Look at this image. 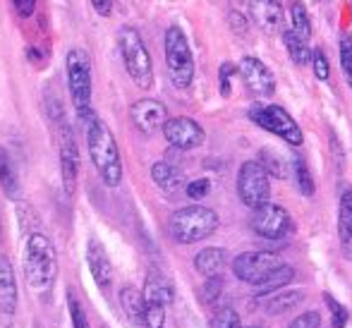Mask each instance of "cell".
<instances>
[{"mask_svg": "<svg viewBox=\"0 0 352 328\" xmlns=\"http://www.w3.org/2000/svg\"><path fill=\"white\" fill-rule=\"evenodd\" d=\"M22 266L29 290L46 300L58 281V252L51 237L43 235L41 230L29 232L27 242H24Z\"/></svg>", "mask_w": 352, "mask_h": 328, "instance_id": "obj_1", "label": "cell"}, {"mask_svg": "<svg viewBox=\"0 0 352 328\" xmlns=\"http://www.w3.org/2000/svg\"><path fill=\"white\" fill-rule=\"evenodd\" d=\"M84 127H87L89 158H91L98 177L103 180V185L118 187L122 182V158H120L116 134L111 132V127L96 113L84 122Z\"/></svg>", "mask_w": 352, "mask_h": 328, "instance_id": "obj_2", "label": "cell"}, {"mask_svg": "<svg viewBox=\"0 0 352 328\" xmlns=\"http://www.w3.org/2000/svg\"><path fill=\"white\" fill-rule=\"evenodd\" d=\"M65 77L67 91L72 98V108L82 122L94 116L91 96H94V72H91V56L82 46H74L65 56Z\"/></svg>", "mask_w": 352, "mask_h": 328, "instance_id": "obj_3", "label": "cell"}, {"mask_svg": "<svg viewBox=\"0 0 352 328\" xmlns=\"http://www.w3.org/2000/svg\"><path fill=\"white\" fill-rule=\"evenodd\" d=\"M173 240L180 245H195L206 237H211L218 230V213L209 206L192 204V206L177 208L168 223Z\"/></svg>", "mask_w": 352, "mask_h": 328, "instance_id": "obj_4", "label": "cell"}, {"mask_svg": "<svg viewBox=\"0 0 352 328\" xmlns=\"http://www.w3.org/2000/svg\"><path fill=\"white\" fill-rule=\"evenodd\" d=\"M118 51H120V61L132 82L140 89H151L153 87L151 53H148L142 34L135 27H127V24L120 27V32H118Z\"/></svg>", "mask_w": 352, "mask_h": 328, "instance_id": "obj_5", "label": "cell"}, {"mask_svg": "<svg viewBox=\"0 0 352 328\" xmlns=\"http://www.w3.org/2000/svg\"><path fill=\"white\" fill-rule=\"evenodd\" d=\"M163 51H166V67L173 87L190 89L195 82V56H192L190 41L180 27H168L163 36Z\"/></svg>", "mask_w": 352, "mask_h": 328, "instance_id": "obj_6", "label": "cell"}, {"mask_svg": "<svg viewBox=\"0 0 352 328\" xmlns=\"http://www.w3.org/2000/svg\"><path fill=\"white\" fill-rule=\"evenodd\" d=\"M247 116H250V120L254 122V125L264 127L266 132L280 137L283 142H287L290 146H300V144L305 142V134H302L297 120H292V116L283 106H276V103H271V106H266V103H254Z\"/></svg>", "mask_w": 352, "mask_h": 328, "instance_id": "obj_7", "label": "cell"}, {"mask_svg": "<svg viewBox=\"0 0 352 328\" xmlns=\"http://www.w3.org/2000/svg\"><path fill=\"white\" fill-rule=\"evenodd\" d=\"M237 195L245 206L256 211L271 201V175L259 161H245L237 171Z\"/></svg>", "mask_w": 352, "mask_h": 328, "instance_id": "obj_8", "label": "cell"}, {"mask_svg": "<svg viewBox=\"0 0 352 328\" xmlns=\"http://www.w3.org/2000/svg\"><path fill=\"white\" fill-rule=\"evenodd\" d=\"M280 266H285L283 259L274 252H245L237 254L232 261V273L240 278L242 283L259 287L261 283H266Z\"/></svg>", "mask_w": 352, "mask_h": 328, "instance_id": "obj_9", "label": "cell"}, {"mask_svg": "<svg viewBox=\"0 0 352 328\" xmlns=\"http://www.w3.org/2000/svg\"><path fill=\"white\" fill-rule=\"evenodd\" d=\"M252 230L264 240H283V237L292 235L295 223H292L290 213L278 204H264L254 211L252 216Z\"/></svg>", "mask_w": 352, "mask_h": 328, "instance_id": "obj_10", "label": "cell"}, {"mask_svg": "<svg viewBox=\"0 0 352 328\" xmlns=\"http://www.w3.org/2000/svg\"><path fill=\"white\" fill-rule=\"evenodd\" d=\"M58 125V144H60V175H63V187L65 195L72 197L77 190V177H79V146L70 122L60 120Z\"/></svg>", "mask_w": 352, "mask_h": 328, "instance_id": "obj_11", "label": "cell"}, {"mask_svg": "<svg viewBox=\"0 0 352 328\" xmlns=\"http://www.w3.org/2000/svg\"><path fill=\"white\" fill-rule=\"evenodd\" d=\"M163 137L170 146L180 149V151H190V149H197L204 144L206 134H204V127L199 125L197 120L187 116H177V118H170L163 127Z\"/></svg>", "mask_w": 352, "mask_h": 328, "instance_id": "obj_12", "label": "cell"}, {"mask_svg": "<svg viewBox=\"0 0 352 328\" xmlns=\"http://www.w3.org/2000/svg\"><path fill=\"white\" fill-rule=\"evenodd\" d=\"M130 120L142 134L151 137L158 130L163 132V127H166V122L170 118H168V108L158 98H140V101H135L130 106Z\"/></svg>", "mask_w": 352, "mask_h": 328, "instance_id": "obj_13", "label": "cell"}, {"mask_svg": "<svg viewBox=\"0 0 352 328\" xmlns=\"http://www.w3.org/2000/svg\"><path fill=\"white\" fill-rule=\"evenodd\" d=\"M237 69H240V77H242V82H245V87L250 89L254 96L266 98V96H271V94L276 91L274 72H271V69L266 67L259 58L245 56L240 61V65H237Z\"/></svg>", "mask_w": 352, "mask_h": 328, "instance_id": "obj_14", "label": "cell"}, {"mask_svg": "<svg viewBox=\"0 0 352 328\" xmlns=\"http://www.w3.org/2000/svg\"><path fill=\"white\" fill-rule=\"evenodd\" d=\"M87 263L89 271H91V278L101 290H108L113 283V263L111 256H108L106 247L98 237H89L87 242Z\"/></svg>", "mask_w": 352, "mask_h": 328, "instance_id": "obj_15", "label": "cell"}, {"mask_svg": "<svg viewBox=\"0 0 352 328\" xmlns=\"http://www.w3.org/2000/svg\"><path fill=\"white\" fill-rule=\"evenodd\" d=\"M250 17L261 32H278L283 22V3L280 0H250Z\"/></svg>", "mask_w": 352, "mask_h": 328, "instance_id": "obj_16", "label": "cell"}, {"mask_svg": "<svg viewBox=\"0 0 352 328\" xmlns=\"http://www.w3.org/2000/svg\"><path fill=\"white\" fill-rule=\"evenodd\" d=\"M19 292L17 278H14V266L5 254H0V314L12 316L17 311Z\"/></svg>", "mask_w": 352, "mask_h": 328, "instance_id": "obj_17", "label": "cell"}, {"mask_svg": "<svg viewBox=\"0 0 352 328\" xmlns=\"http://www.w3.org/2000/svg\"><path fill=\"white\" fill-rule=\"evenodd\" d=\"M142 292H144V302H148V305L166 307V309L173 305V300H175V287H173V283L158 271L148 273L146 281H144V290Z\"/></svg>", "mask_w": 352, "mask_h": 328, "instance_id": "obj_18", "label": "cell"}, {"mask_svg": "<svg viewBox=\"0 0 352 328\" xmlns=\"http://www.w3.org/2000/svg\"><path fill=\"white\" fill-rule=\"evenodd\" d=\"M151 180H153V185H156L161 192H166V195H177L182 187H187L185 177H182V171L168 161L153 163L151 166Z\"/></svg>", "mask_w": 352, "mask_h": 328, "instance_id": "obj_19", "label": "cell"}, {"mask_svg": "<svg viewBox=\"0 0 352 328\" xmlns=\"http://www.w3.org/2000/svg\"><path fill=\"white\" fill-rule=\"evenodd\" d=\"M338 232L343 256L352 259V187H345L340 195V211H338Z\"/></svg>", "mask_w": 352, "mask_h": 328, "instance_id": "obj_20", "label": "cell"}, {"mask_svg": "<svg viewBox=\"0 0 352 328\" xmlns=\"http://www.w3.org/2000/svg\"><path fill=\"white\" fill-rule=\"evenodd\" d=\"M0 187H3L5 197L17 201L22 197V182H19V173L14 166L12 156L0 146Z\"/></svg>", "mask_w": 352, "mask_h": 328, "instance_id": "obj_21", "label": "cell"}, {"mask_svg": "<svg viewBox=\"0 0 352 328\" xmlns=\"http://www.w3.org/2000/svg\"><path fill=\"white\" fill-rule=\"evenodd\" d=\"M228 263V252L223 247H206L195 256V268L197 273H201L204 278L221 276V271Z\"/></svg>", "mask_w": 352, "mask_h": 328, "instance_id": "obj_22", "label": "cell"}, {"mask_svg": "<svg viewBox=\"0 0 352 328\" xmlns=\"http://www.w3.org/2000/svg\"><path fill=\"white\" fill-rule=\"evenodd\" d=\"M120 307H122V311H125V316H127L130 324L144 326V307H146V302H144V292H140L132 285H125L120 290Z\"/></svg>", "mask_w": 352, "mask_h": 328, "instance_id": "obj_23", "label": "cell"}, {"mask_svg": "<svg viewBox=\"0 0 352 328\" xmlns=\"http://www.w3.org/2000/svg\"><path fill=\"white\" fill-rule=\"evenodd\" d=\"M283 43H285L287 56H290V61L295 63V65L305 67V65H309V63H311L309 43H307L297 32H292V29H285V32H283Z\"/></svg>", "mask_w": 352, "mask_h": 328, "instance_id": "obj_24", "label": "cell"}, {"mask_svg": "<svg viewBox=\"0 0 352 328\" xmlns=\"http://www.w3.org/2000/svg\"><path fill=\"white\" fill-rule=\"evenodd\" d=\"M305 300V290H283V292H274L266 300V311L269 314H285V311H292L300 302Z\"/></svg>", "mask_w": 352, "mask_h": 328, "instance_id": "obj_25", "label": "cell"}, {"mask_svg": "<svg viewBox=\"0 0 352 328\" xmlns=\"http://www.w3.org/2000/svg\"><path fill=\"white\" fill-rule=\"evenodd\" d=\"M287 8H290V22H292V32L300 34L305 41L311 39V19L309 12H307L305 3L302 0H287Z\"/></svg>", "mask_w": 352, "mask_h": 328, "instance_id": "obj_26", "label": "cell"}, {"mask_svg": "<svg viewBox=\"0 0 352 328\" xmlns=\"http://www.w3.org/2000/svg\"><path fill=\"white\" fill-rule=\"evenodd\" d=\"M259 163L266 168V173L274 177H287V168L292 171V161L285 163V158H283L278 151H271V149H261Z\"/></svg>", "mask_w": 352, "mask_h": 328, "instance_id": "obj_27", "label": "cell"}, {"mask_svg": "<svg viewBox=\"0 0 352 328\" xmlns=\"http://www.w3.org/2000/svg\"><path fill=\"white\" fill-rule=\"evenodd\" d=\"M292 177H295V185H297V190H300L302 195H305V197L314 195V177H311L305 158H300V156L292 158Z\"/></svg>", "mask_w": 352, "mask_h": 328, "instance_id": "obj_28", "label": "cell"}, {"mask_svg": "<svg viewBox=\"0 0 352 328\" xmlns=\"http://www.w3.org/2000/svg\"><path fill=\"white\" fill-rule=\"evenodd\" d=\"M295 278V268L292 266H280L278 271L274 273V276L269 278L266 283H261L259 285V292L256 295L264 297V295H274V292H280V287H285L287 283Z\"/></svg>", "mask_w": 352, "mask_h": 328, "instance_id": "obj_29", "label": "cell"}, {"mask_svg": "<svg viewBox=\"0 0 352 328\" xmlns=\"http://www.w3.org/2000/svg\"><path fill=\"white\" fill-rule=\"evenodd\" d=\"M211 328H242L240 314H237L232 307H221V309L211 316Z\"/></svg>", "mask_w": 352, "mask_h": 328, "instance_id": "obj_30", "label": "cell"}, {"mask_svg": "<svg viewBox=\"0 0 352 328\" xmlns=\"http://www.w3.org/2000/svg\"><path fill=\"white\" fill-rule=\"evenodd\" d=\"M338 51H340V67H343V74L352 89V36L350 34H343V36H340Z\"/></svg>", "mask_w": 352, "mask_h": 328, "instance_id": "obj_31", "label": "cell"}, {"mask_svg": "<svg viewBox=\"0 0 352 328\" xmlns=\"http://www.w3.org/2000/svg\"><path fill=\"white\" fill-rule=\"evenodd\" d=\"M324 300H326V305H329V309H331V319H333V328H345L350 324V311L345 309L343 305H340L338 300H336L333 295H329L326 292L324 295Z\"/></svg>", "mask_w": 352, "mask_h": 328, "instance_id": "obj_32", "label": "cell"}, {"mask_svg": "<svg viewBox=\"0 0 352 328\" xmlns=\"http://www.w3.org/2000/svg\"><path fill=\"white\" fill-rule=\"evenodd\" d=\"M221 295H223V278L221 276L206 278V283L199 290V300L204 302V305H213Z\"/></svg>", "mask_w": 352, "mask_h": 328, "instance_id": "obj_33", "label": "cell"}, {"mask_svg": "<svg viewBox=\"0 0 352 328\" xmlns=\"http://www.w3.org/2000/svg\"><path fill=\"white\" fill-rule=\"evenodd\" d=\"M311 69H314V77L319 79V82H329L331 79V63L321 48L311 51Z\"/></svg>", "mask_w": 352, "mask_h": 328, "instance_id": "obj_34", "label": "cell"}, {"mask_svg": "<svg viewBox=\"0 0 352 328\" xmlns=\"http://www.w3.org/2000/svg\"><path fill=\"white\" fill-rule=\"evenodd\" d=\"M166 326V307L148 305L144 307V328H163Z\"/></svg>", "mask_w": 352, "mask_h": 328, "instance_id": "obj_35", "label": "cell"}, {"mask_svg": "<svg viewBox=\"0 0 352 328\" xmlns=\"http://www.w3.org/2000/svg\"><path fill=\"white\" fill-rule=\"evenodd\" d=\"M67 309H70V319H72V328H91L89 326V319L87 314H84L82 305H79V300L72 295H67Z\"/></svg>", "mask_w": 352, "mask_h": 328, "instance_id": "obj_36", "label": "cell"}, {"mask_svg": "<svg viewBox=\"0 0 352 328\" xmlns=\"http://www.w3.org/2000/svg\"><path fill=\"white\" fill-rule=\"evenodd\" d=\"M185 192H187V197H190L192 201H201V199L209 197V192H211V182L206 180V177H197V180L187 182Z\"/></svg>", "mask_w": 352, "mask_h": 328, "instance_id": "obj_37", "label": "cell"}, {"mask_svg": "<svg viewBox=\"0 0 352 328\" xmlns=\"http://www.w3.org/2000/svg\"><path fill=\"white\" fill-rule=\"evenodd\" d=\"M235 72H240L232 63H223L221 69H218V82H221V96H230V89H232V84H230V79H232V74Z\"/></svg>", "mask_w": 352, "mask_h": 328, "instance_id": "obj_38", "label": "cell"}, {"mask_svg": "<svg viewBox=\"0 0 352 328\" xmlns=\"http://www.w3.org/2000/svg\"><path fill=\"white\" fill-rule=\"evenodd\" d=\"M290 328H321V314L319 311H305L292 321Z\"/></svg>", "mask_w": 352, "mask_h": 328, "instance_id": "obj_39", "label": "cell"}, {"mask_svg": "<svg viewBox=\"0 0 352 328\" xmlns=\"http://www.w3.org/2000/svg\"><path fill=\"white\" fill-rule=\"evenodd\" d=\"M10 3H12L14 12H17L19 17H22V19H29V17H34V12H36L38 0H10Z\"/></svg>", "mask_w": 352, "mask_h": 328, "instance_id": "obj_40", "label": "cell"}, {"mask_svg": "<svg viewBox=\"0 0 352 328\" xmlns=\"http://www.w3.org/2000/svg\"><path fill=\"white\" fill-rule=\"evenodd\" d=\"M91 8L98 17H111L113 14V0H91Z\"/></svg>", "mask_w": 352, "mask_h": 328, "instance_id": "obj_41", "label": "cell"}, {"mask_svg": "<svg viewBox=\"0 0 352 328\" xmlns=\"http://www.w3.org/2000/svg\"><path fill=\"white\" fill-rule=\"evenodd\" d=\"M242 328H254V326H242Z\"/></svg>", "mask_w": 352, "mask_h": 328, "instance_id": "obj_42", "label": "cell"}]
</instances>
